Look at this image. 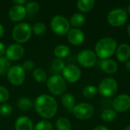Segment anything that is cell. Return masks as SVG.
I'll use <instances>...</instances> for the list:
<instances>
[{"label": "cell", "mask_w": 130, "mask_h": 130, "mask_svg": "<svg viewBox=\"0 0 130 130\" xmlns=\"http://www.w3.org/2000/svg\"><path fill=\"white\" fill-rule=\"evenodd\" d=\"M36 112L43 118L53 117L58 110V105L54 98L48 94H41L37 98L34 103Z\"/></svg>", "instance_id": "6da1fadb"}, {"label": "cell", "mask_w": 130, "mask_h": 130, "mask_svg": "<svg viewBox=\"0 0 130 130\" xmlns=\"http://www.w3.org/2000/svg\"><path fill=\"white\" fill-rule=\"evenodd\" d=\"M117 48V43L113 37H104L100 39L95 45V53L101 60L110 58Z\"/></svg>", "instance_id": "7a4b0ae2"}, {"label": "cell", "mask_w": 130, "mask_h": 130, "mask_svg": "<svg viewBox=\"0 0 130 130\" xmlns=\"http://www.w3.org/2000/svg\"><path fill=\"white\" fill-rule=\"evenodd\" d=\"M32 27L27 23L16 24L12 30V37L15 42L24 43L29 40L32 34Z\"/></svg>", "instance_id": "3957f363"}, {"label": "cell", "mask_w": 130, "mask_h": 130, "mask_svg": "<svg viewBox=\"0 0 130 130\" xmlns=\"http://www.w3.org/2000/svg\"><path fill=\"white\" fill-rule=\"evenodd\" d=\"M47 88L51 94L56 96L62 95L66 90V80L59 74H55L46 81Z\"/></svg>", "instance_id": "277c9868"}, {"label": "cell", "mask_w": 130, "mask_h": 130, "mask_svg": "<svg viewBox=\"0 0 130 130\" xmlns=\"http://www.w3.org/2000/svg\"><path fill=\"white\" fill-rule=\"evenodd\" d=\"M98 94L104 98H110L115 95L118 90V84L113 78H104L98 85Z\"/></svg>", "instance_id": "5b68a950"}, {"label": "cell", "mask_w": 130, "mask_h": 130, "mask_svg": "<svg viewBox=\"0 0 130 130\" xmlns=\"http://www.w3.org/2000/svg\"><path fill=\"white\" fill-rule=\"evenodd\" d=\"M107 19L110 25L115 27H119L125 24L127 21L128 14L125 9L117 8L112 9L108 13Z\"/></svg>", "instance_id": "8992f818"}, {"label": "cell", "mask_w": 130, "mask_h": 130, "mask_svg": "<svg viewBox=\"0 0 130 130\" xmlns=\"http://www.w3.org/2000/svg\"><path fill=\"white\" fill-rule=\"evenodd\" d=\"M52 30L57 35H65L70 30V23L68 19L62 15H56L50 21Z\"/></svg>", "instance_id": "52a82bcc"}, {"label": "cell", "mask_w": 130, "mask_h": 130, "mask_svg": "<svg viewBox=\"0 0 130 130\" xmlns=\"http://www.w3.org/2000/svg\"><path fill=\"white\" fill-rule=\"evenodd\" d=\"M7 78L11 85L14 86H19L24 82L25 71L24 70L22 66L14 65L11 66L7 72Z\"/></svg>", "instance_id": "ba28073f"}, {"label": "cell", "mask_w": 130, "mask_h": 130, "mask_svg": "<svg viewBox=\"0 0 130 130\" xmlns=\"http://www.w3.org/2000/svg\"><path fill=\"white\" fill-rule=\"evenodd\" d=\"M72 113L77 119L80 120H87L92 117L94 113V109L91 104L82 102L75 106Z\"/></svg>", "instance_id": "9c48e42d"}, {"label": "cell", "mask_w": 130, "mask_h": 130, "mask_svg": "<svg viewBox=\"0 0 130 130\" xmlns=\"http://www.w3.org/2000/svg\"><path fill=\"white\" fill-rule=\"evenodd\" d=\"M77 60L82 67L91 68L97 63L98 56L94 51L91 50H84L78 53Z\"/></svg>", "instance_id": "30bf717a"}, {"label": "cell", "mask_w": 130, "mask_h": 130, "mask_svg": "<svg viewBox=\"0 0 130 130\" xmlns=\"http://www.w3.org/2000/svg\"><path fill=\"white\" fill-rule=\"evenodd\" d=\"M63 78L69 83H75L82 77V71L76 65L69 64L62 70Z\"/></svg>", "instance_id": "8fae6325"}, {"label": "cell", "mask_w": 130, "mask_h": 130, "mask_svg": "<svg viewBox=\"0 0 130 130\" xmlns=\"http://www.w3.org/2000/svg\"><path fill=\"white\" fill-rule=\"evenodd\" d=\"M113 110L117 113H124L130 109V96L126 94L117 96L113 102Z\"/></svg>", "instance_id": "7c38bea8"}, {"label": "cell", "mask_w": 130, "mask_h": 130, "mask_svg": "<svg viewBox=\"0 0 130 130\" xmlns=\"http://www.w3.org/2000/svg\"><path fill=\"white\" fill-rule=\"evenodd\" d=\"M24 50L22 46L18 43H12L8 46L5 51L6 58L9 61H17L22 58Z\"/></svg>", "instance_id": "4fadbf2b"}, {"label": "cell", "mask_w": 130, "mask_h": 130, "mask_svg": "<svg viewBox=\"0 0 130 130\" xmlns=\"http://www.w3.org/2000/svg\"><path fill=\"white\" fill-rule=\"evenodd\" d=\"M27 14V11L25 7L23 5H13L9 11H8V17L11 21L14 22H18L22 21Z\"/></svg>", "instance_id": "5bb4252c"}, {"label": "cell", "mask_w": 130, "mask_h": 130, "mask_svg": "<svg viewBox=\"0 0 130 130\" xmlns=\"http://www.w3.org/2000/svg\"><path fill=\"white\" fill-rule=\"evenodd\" d=\"M67 39L71 44L74 46H79L85 40V34L82 30L78 28H72L68 32Z\"/></svg>", "instance_id": "9a60e30c"}, {"label": "cell", "mask_w": 130, "mask_h": 130, "mask_svg": "<svg viewBox=\"0 0 130 130\" xmlns=\"http://www.w3.org/2000/svg\"><path fill=\"white\" fill-rule=\"evenodd\" d=\"M116 56L119 62H126L130 59V46L126 43H122L117 46Z\"/></svg>", "instance_id": "2e32d148"}, {"label": "cell", "mask_w": 130, "mask_h": 130, "mask_svg": "<svg viewBox=\"0 0 130 130\" xmlns=\"http://www.w3.org/2000/svg\"><path fill=\"white\" fill-rule=\"evenodd\" d=\"M34 127L32 120L24 116L18 117L14 123L15 130H34Z\"/></svg>", "instance_id": "e0dca14e"}, {"label": "cell", "mask_w": 130, "mask_h": 130, "mask_svg": "<svg viewBox=\"0 0 130 130\" xmlns=\"http://www.w3.org/2000/svg\"><path fill=\"white\" fill-rule=\"evenodd\" d=\"M100 68L101 69L107 74H113L118 69L117 63L110 59L101 60L100 62Z\"/></svg>", "instance_id": "ac0fdd59"}, {"label": "cell", "mask_w": 130, "mask_h": 130, "mask_svg": "<svg viewBox=\"0 0 130 130\" xmlns=\"http://www.w3.org/2000/svg\"><path fill=\"white\" fill-rule=\"evenodd\" d=\"M61 101L62 105L65 107V108L66 110H68L69 111H72L73 108L75 107V106L76 105V101L75 97L69 93H66L64 94L62 98H61Z\"/></svg>", "instance_id": "d6986e66"}, {"label": "cell", "mask_w": 130, "mask_h": 130, "mask_svg": "<svg viewBox=\"0 0 130 130\" xmlns=\"http://www.w3.org/2000/svg\"><path fill=\"white\" fill-rule=\"evenodd\" d=\"M78 9L82 12H88L90 11L95 5L94 0H78L76 2Z\"/></svg>", "instance_id": "ffe728a7"}, {"label": "cell", "mask_w": 130, "mask_h": 130, "mask_svg": "<svg viewBox=\"0 0 130 130\" xmlns=\"http://www.w3.org/2000/svg\"><path fill=\"white\" fill-rule=\"evenodd\" d=\"M69 23L70 25H72L75 28L80 27L83 26V24L85 23V17L82 13H75L71 16Z\"/></svg>", "instance_id": "44dd1931"}, {"label": "cell", "mask_w": 130, "mask_h": 130, "mask_svg": "<svg viewBox=\"0 0 130 130\" xmlns=\"http://www.w3.org/2000/svg\"><path fill=\"white\" fill-rule=\"evenodd\" d=\"M53 53L57 59H63L67 57L70 53V48L66 45H58L55 47Z\"/></svg>", "instance_id": "7402d4cb"}, {"label": "cell", "mask_w": 130, "mask_h": 130, "mask_svg": "<svg viewBox=\"0 0 130 130\" xmlns=\"http://www.w3.org/2000/svg\"><path fill=\"white\" fill-rule=\"evenodd\" d=\"M18 107L22 111H27L34 107V102L28 98H21L17 102Z\"/></svg>", "instance_id": "603a6c76"}, {"label": "cell", "mask_w": 130, "mask_h": 130, "mask_svg": "<svg viewBox=\"0 0 130 130\" xmlns=\"http://www.w3.org/2000/svg\"><path fill=\"white\" fill-rule=\"evenodd\" d=\"M117 117V113L112 109H105L103 110L101 113V120L105 123L113 122Z\"/></svg>", "instance_id": "cb8c5ba5"}, {"label": "cell", "mask_w": 130, "mask_h": 130, "mask_svg": "<svg viewBox=\"0 0 130 130\" xmlns=\"http://www.w3.org/2000/svg\"><path fill=\"white\" fill-rule=\"evenodd\" d=\"M56 127L57 130H71L72 123L69 119L66 117H59L56 121Z\"/></svg>", "instance_id": "d4e9b609"}, {"label": "cell", "mask_w": 130, "mask_h": 130, "mask_svg": "<svg viewBox=\"0 0 130 130\" xmlns=\"http://www.w3.org/2000/svg\"><path fill=\"white\" fill-rule=\"evenodd\" d=\"M33 78L36 82L43 83L47 81V74L43 69L37 68L33 72Z\"/></svg>", "instance_id": "484cf974"}, {"label": "cell", "mask_w": 130, "mask_h": 130, "mask_svg": "<svg viewBox=\"0 0 130 130\" xmlns=\"http://www.w3.org/2000/svg\"><path fill=\"white\" fill-rule=\"evenodd\" d=\"M98 94V88H96L92 85H88L85 86L82 90V94L86 98H89V99L94 98Z\"/></svg>", "instance_id": "4316f807"}, {"label": "cell", "mask_w": 130, "mask_h": 130, "mask_svg": "<svg viewBox=\"0 0 130 130\" xmlns=\"http://www.w3.org/2000/svg\"><path fill=\"white\" fill-rule=\"evenodd\" d=\"M66 67V64L64 62V61L61 59H54L52 62H51V68L52 70L57 73H59L60 72H62V70L64 69V68Z\"/></svg>", "instance_id": "83f0119b"}, {"label": "cell", "mask_w": 130, "mask_h": 130, "mask_svg": "<svg viewBox=\"0 0 130 130\" xmlns=\"http://www.w3.org/2000/svg\"><path fill=\"white\" fill-rule=\"evenodd\" d=\"M11 67V61H9L6 57H0V75L7 74Z\"/></svg>", "instance_id": "f1b7e54d"}, {"label": "cell", "mask_w": 130, "mask_h": 130, "mask_svg": "<svg viewBox=\"0 0 130 130\" xmlns=\"http://www.w3.org/2000/svg\"><path fill=\"white\" fill-rule=\"evenodd\" d=\"M46 31V26L43 22H37L32 27V32L36 35L43 34Z\"/></svg>", "instance_id": "f546056e"}, {"label": "cell", "mask_w": 130, "mask_h": 130, "mask_svg": "<svg viewBox=\"0 0 130 130\" xmlns=\"http://www.w3.org/2000/svg\"><path fill=\"white\" fill-rule=\"evenodd\" d=\"M40 8V5L37 2H27L26 6H25V9L27 11V14H34L38 12Z\"/></svg>", "instance_id": "4dcf8cb0"}, {"label": "cell", "mask_w": 130, "mask_h": 130, "mask_svg": "<svg viewBox=\"0 0 130 130\" xmlns=\"http://www.w3.org/2000/svg\"><path fill=\"white\" fill-rule=\"evenodd\" d=\"M34 130H53V125L47 120H41L36 124Z\"/></svg>", "instance_id": "1f68e13d"}, {"label": "cell", "mask_w": 130, "mask_h": 130, "mask_svg": "<svg viewBox=\"0 0 130 130\" xmlns=\"http://www.w3.org/2000/svg\"><path fill=\"white\" fill-rule=\"evenodd\" d=\"M12 107L8 104H3L0 106V115L3 117H8L12 113Z\"/></svg>", "instance_id": "d6a6232c"}, {"label": "cell", "mask_w": 130, "mask_h": 130, "mask_svg": "<svg viewBox=\"0 0 130 130\" xmlns=\"http://www.w3.org/2000/svg\"><path fill=\"white\" fill-rule=\"evenodd\" d=\"M9 98V93L6 88L0 85V103L6 102Z\"/></svg>", "instance_id": "836d02e7"}, {"label": "cell", "mask_w": 130, "mask_h": 130, "mask_svg": "<svg viewBox=\"0 0 130 130\" xmlns=\"http://www.w3.org/2000/svg\"><path fill=\"white\" fill-rule=\"evenodd\" d=\"M34 62L33 61H30V60H27L26 62H24L22 65V67L24 69V71H30L32 69H34Z\"/></svg>", "instance_id": "e575fe53"}, {"label": "cell", "mask_w": 130, "mask_h": 130, "mask_svg": "<svg viewBox=\"0 0 130 130\" xmlns=\"http://www.w3.org/2000/svg\"><path fill=\"white\" fill-rule=\"evenodd\" d=\"M5 51H6V49H5V45L2 42H0V57H2L4 54H5Z\"/></svg>", "instance_id": "d590c367"}, {"label": "cell", "mask_w": 130, "mask_h": 130, "mask_svg": "<svg viewBox=\"0 0 130 130\" xmlns=\"http://www.w3.org/2000/svg\"><path fill=\"white\" fill-rule=\"evenodd\" d=\"M14 5H23L24 4L26 3L25 0H15L12 2Z\"/></svg>", "instance_id": "8d00e7d4"}, {"label": "cell", "mask_w": 130, "mask_h": 130, "mask_svg": "<svg viewBox=\"0 0 130 130\" xmlns=\"http://www.w3.org/2000/svg\"><path fill=\"white\" fill-rule=\"evenodd\" d=\"M93 130H110L108 129V127L105 126H98L96 128H94Z\"/></svg>", "instance_id": "74e56055"}, {"label": "cell", "mask_w": 130, "mask_h": 130, "mask_svg": "<svg viewBox=\"0 0 130 130\" xmlns=\"http://www.w3.org/2000/svg\"><path fill=\"white\" fill-rule=\"evenodd\" d=\"M4 32H5L4 27H3V26L0 24V38L4 35Z\"/></svg>", "instance_id": "f35d334b"}, {"label": "cell", "mask_w": 130, "mask_h": 130, "mask_svg": "<svg viewBox=\"0 0 130 130\" xmlns=\"http://www.w3.org/2000/svg\"><path fill=\"white\" fill-rule=\"evenodd\" d=\"M126 69L128 72H130V60H129L128 62H126Z\"/></svg>", "instance_id": "ab89813d"}, {"label": "cell", "mask_w": 130, "mask_h": 130, "mask_svg": "<svg viewBox=\"0 0 130 130\" xmlns=\"http://www.w3.org/2000/svg\"><path fill=\"white\" fill-rule=\"evenodd\" d=\"M127 33H128V35L130 37V22L127 27Z\"/></svg>", "instance_id": "60d3db41"}, {"label": "cell", "mask_w": 130, "mask_h": 130, "mask_svg": "<svg viewBox=\"0 0 130 130\" xmlns=\"http://www.w3.org/2000/svg\"><path fill=\"white\" fill-rule=\"evenodd\" d=\"M123 130H130V125L129 126H126Z\"/></svg>", "instance_id": "b9f144b4"}, {"label": "cell", "mask_w": 130, "mask_h": 130, "mask_svg": "<svg viewBox=\"0 0 130 130\" xmlns=\"http://www.w3.org/2000/svg\"><path fill=\"white\" fill-rule=\"evenodd\" d=\"M127 10H128V13L130 14V4L129 5V6H128V9Z\"/></svg>", "instance_id": "7bdbcfd3"}]
</instances>
